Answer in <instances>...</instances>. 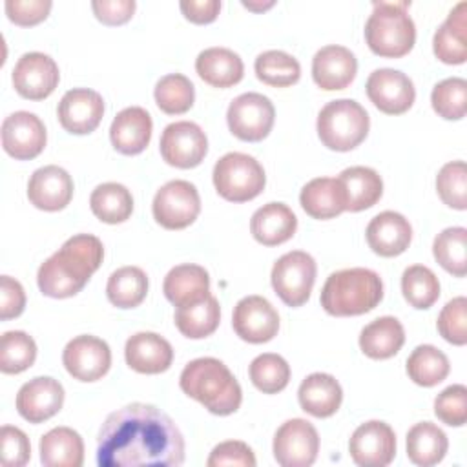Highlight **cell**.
Segmentation results:
<instances>
[{
  "instance_id": "obj_51",
  "label": "cell",
  "mask_w": 467,
  "mask_h": 467,
  "mask_svg": "<svg viewBox=\"0 0 467 467\" xmlns=\"http://www.w3.org/2000/svg\"><path fill=\"white\" fill-rule=\"evenodd\" d=\"M210 467H223V465H241V467H254L255 456L252 449L239 440H228L213 447L206 462Z\"/></svg>"
},
{
  "instance_id": "obj_46",
  "label": "cell",
  "mask_w": 467,
  "mask_h": 467,
  "mask_svg": "<svg viewBox=\"0 0 467 467\" xmlns=\"http://www.w3.org/2000/svg\"><path fill=\"white\" fill-rule=\"evenodd\" d=\"M432 109L445 120H460L467 111V80L451 77L438 82L431 93Z\"/></svg>"
},
{
  "instance_id": "obj_48",
  "label": "cell",
  "mask_w": 467,
  "mask_h": 467,
  "mask_svg": "<svg viewBox=\"0 0 467 467\" xmlns=\"http://www.w3.org/2000/svg\"><path fill=\"white\" fill-rule=\"evenodd\" d=\"M440 336L456 345L462 347L467 343V299L463 296L451 299L440 312L436 321Z\"/></svg>"
},
{
  "instance_id": "obj_36",
  "label": "cell",
  "mask_w": 467,
  "mask_h": 467,
  "mask_svg": "<svg viewBox=\"0 0 467 467\" xmlns=\"http://www.w3.org/2000/svg\"><path fill=\"white\" fill-rule=\"evenodd\" d=\"M447 449V434L431 421H420L407 432V456L414 465H436L445 458Z\"/></svg>"
},
{
  "instance_id": "obj_38",
  "label": "cell",
  "mask_w": 467,
  "mask_h": 467,
  "mask_svg": "<svg viewBox=\"0 0 467 467\" xmlns=\"http://www.w3.org/2000/svg\"><path fill=\"white\" fill-rule=\"evenodd\" d=\"M148 294V277L139 266L117 268L106 285V296L117 308H135Z\"/></svg>"
},
{
  "instance_id": "obj_21",
  "label": "cell",
  "mask_w": 467,
  "mask_h": 467,
  "mask_svg": "<svg viewBox=\"0 0 467 467\" xmlns=\"http://www.w3.org/2000/svg\"><path fill=\"white\" fill-rule=\"evenodd\" d=\"M73 197L71 175L55 164L42 166L33 171L27 182L29 202L44 212H58L69 204Z\"/></svg>"
},
{
  "instance_id": "obj_4",
  "label": "cell",
  "mask_w": 467,
  "mask_h": 467,
  "mask_svg": "<svg viewBox=\"0 0 467 467\" xmlns=\"http://www.w3.org/2000/svg\"><path fill=\"white\" fill-rule=\"evenodd\" d=\"M319 299L330 316H361L374 310L383 299V281L370 268L337 270L327 277Z\"/></svg>"
},
{
  "instance_id": "obj_8",
  "label": "cell",
  "mask_w": 467,
  "mask_h": 467,
  "mask_svg": "<svg viewBox=\"0 0 467 467\" xmlns=\"http://www.w3.org/2000/svg\"><path fill=\"white\" fill-rule=\"evenodd\" d=\"M317 266L310 254L292 250L283 254L272 266L270 281L279 299L288 306H301L308 301L316 283Z\"/></svg>"
},
{
  "instance_id": "obj_29",
  "label": "cell",
  "mask_w": 467,
  "mask_h": 467,
  "mask_svg": "<svg viewBox=\"0 0 467 467\" xmlns=\"http://www.w3.org/2000/svg\"><path fill=\"white\" fill-rule=\"evenodd\" d=\"M301 208L314 219H332L345 212L343 186L334 177H316L299 193Z\"/></svg>"
},
{
  "instance_id": "obj_13",
  "label": "cell",
  "mask_w": 467,
  "mask_h": 467,
  "mask_svg": "<svg viewBox=\"0 0 467 467\" xmlns=\"http://www.w3.org/2000/svg\"><path fill=\"white\" fill-rule=\"evenodd\" d=\"M348 452L359 467H385L396 456V434L385 421H365L352 432Z\"/></svg>"
},
{
  "instance_id": "obj_50",
  "label": "cell",
  "mask_w": 467,
  "mask_h": 467,
  "mask_svg": "<svg viewBox=\"0 0 467 467\" xmlns=\"http://www.w3.org/2000/svg\"><path fill=\"white\" fill-rule=\"evenodd\" d=\"M2 440V465L22 467L31 458V443L24 431L13 425H4L0 431Z\"/></svg>"
},
{
  "instance_id": "obj_5",
  "label": "cell",
  "mask_w": 467,
  "mask_h": 467,
  "mask_svg": "<svg viewBox=\"0 0 467 467\" xmlns=\"http://www.w3.org/2000/svg\"><path fill=\"white\" fill-rule=\"evenodd\" d=\"M410 2H374L365 24V40L372 53L385 58L405 57L416 42V26L407 13Z\"/></svg>"
},
{
  "instance_id": "obj_26",
  "label": "cell",
  "mask_w": 467,
  "mask_h": 467,
  "mask_svg": "<svg viewBox=\"0 0 467 467\" xmlns=\"http://www.w3.org/2000/svg\"><path fill=\"white\" fill-rule=\"evenodd\" d=\"M432 51L443 64H463L467 60V2H458L432 38Z\"/></svg>"
},
{
  "instance_id": "obj_56",
  "label": "cell",
  "mask_w": 467,
  "mask_h": 467,
  "mask_svg": "<svg viewBox=\"0 0 467 467\" xmlns=\"http://www.w3.org/2000/svg\"><path fill=\"white\" fill-rule=\"evenodd\" d=\"M275 2L274 0H268V2H252V0H243V5L246 7V9H250V11H265V9H270L272 5H274Z\"/></svg>"
},
{
  "instance_id": "obj_31",
  "label": "cell",
  "mask_w": 467,
  "mask_h": 467,
  "mask_svg": "<svg viewBox=\"0 0 467 467\" xmlns=\"http://www.w3.org/2000/svg\"><path fill=\"white\" fill-rule=\"evenodd\" d=\"M162 292L175 306L199 301L210 294V275L199 265H177L166 274Z\"/></svg>"
},
{
  "instance_id": "obj_25",
  "label": "cell",
  "mask_w": 467,
  "mask_h": 467,
  "mask_svg": "<svg viewBox=\"0 0 467 467\" xmlns=\"http://www.w3.org/2000/svg\"><path fill=\"white\" fill-rule=\"evenodd\" d=\"M151 130L150 113L140 106H130L115 115L109 126V139L119 153L137 155L150 144Z\"/></svg>"
},
{
  "instance_id": "obj_19",
  "label": "cell",
  "mask_w": 467,
  "mask_h": 467,
  "mask_svg": "<svg viewBox=\"0 0 467 467\" xmlns=\"http://www.w3.org/2000/svg\"><path fill=\"white\" fill-rule=\"evenodd\" d=\"M57 115L60 126L73 135H86L97 130L104 115L100 93L89 88H73L58 102Z\"/></svg>"
},
{
  "instance_id": "obj_3",
  "label": "cell",
  "mask_w": 467,
  "mask_h": 467,
  "mask_svg": "<svg viewBox=\"0 0 467 467\" xmlns=\"http://www.w3.org/2000/svg\"><path fill=\"white\" fill-rule=\"evenodd\" d=\"M179 385L186 396L217 416L234 414L243 401L239 381L217 358H197L186 363Z\"/></svg>"
},
{
  "instance_id": "obj_28",
  "label": "cell",
  "mask_w": 467,
  "mask_h": 467,
  "mask_svg": "<svg viewBox=\"0 0 467 467\" xmlns=\"http://www.w3.org/2000/svg\"><path fill=\"white\" fill-rule=\"evenodd\" d=\"M297 400L301 409L310 416L328 418L337 412L343 401V390L334 376L314 372L301 381L297 389Z\"/></svg>"
},
{
  "instance_id": "obj_43",
  "label": "cell",
  "mask_w": 467,
  "mask_h": 467,
  "mask_svg": "<svg viewBox=\"0 0 467 467\" xmlns=\"http://www.w3.org/2000/svg\"><path fill=\"white\" fill-rule=\"evenodd\" d=\"M401 292L410 306L425 310L438 301L440 281L429 266L412 265L401 275Z\"/></svg>"
},
{
  "instance_id": "obj_2",
  "label": "cell",
  "mask_w": 467,
  "mask_h": 467,
  "mask_svg": "<svg viewBox=\"0 0 467 467\" xmlns=\"http://www.w3.org/2000/svg\"><path fill=\"white\" fill-rule=\"evenodd\" d=\"M104 259V246L91 234L69 237L58 252L47 257L36 274L38 288L53 299H66L78 294Z\"/></svg>"
},
{
  "instance_id": "obj_15",
  "label": "cell",
  "mask_w": 467,
  "mask_h": 467,
  "mask_svg": "<svg viewBox=\"0 0 467 467\" xmlns=\"http://www.w3.org/2000/svg\"><path fill=\"white\" fill-rule=\"evenodd\" d=\"M62 363L75 379L97 381L111 367V350L104 339L82 334L67 341L62 352Z\"/></svg>"
},
{
  "instance_id": "obj_49",
  "label": "cell",
  "mask_w": 467,
  "mask_h": 467,
  "mask_svg": "<svg viewBox=\"0 0 467 467\" xmlns=\"http://www.w3.org/2000/svg\"><path fill=\"white\" fill-rule=\"evenodd\" d=\"M434 414L445 425L462 427L467 421V389L465 385H451L434 400Z\"/></svg>"
},
{
  "instance_id": "obj_6",
  "label": "cell",
  "mask_w": 467,
  "mask_h": 467,
  "mask_svg": "<svg viewBox=\"0 0 467 467\" xmlns=\"http://www.w3.org/2000/svg\"><path fill=\"white\" fill-rule=\"evenodd\" d=\"M368 128L367 109L352 99L332 100L317 115L319 140L334 151H350L359 146L368 135Z\"/></svg>"
},
{
  "instance_id": "obj_42",
  "label": "cell",
  "mask_w": 467,
  "mask_h": 467,
  "mask_svg": "<svg viewBox=\"0 0 467 467\" xmlns=\"http://www.w3.org/2000/svg\"><path fill=\"white\" fill-rule=\"evenodd\" d=\"M153 97L161 111L168 115H181L193 106L195 89L186 75L170 73L159 78L153 89Z\"/></svg>"
},
{
  "instance_id": "obj_18",
  "label": "cell",
  "mask_w": 467,
  "mask_h": 467,
  "mask_svg": "<svg viewBox=\"0 0 467 467\" xmlns=\"http://www.w3.org/2000/svg\"><path fill=\"white\" fill-rule=\"evenodd\" d=\"M365 91L370 102L387 115L405 113L416 99L412 80L405 73L390 67L372 71L367 78Z\"/></svg>"
},
{
  "instance_id": "obj_11",
  "label": "cell",
  "mask_w": 467,
  "mask_h": 467,
  "mask_svg": "<svg viewBox=\"0 0 467 467\" xmlns=\"http://www.w3.org/2000/svg\"><path fill=\"white\" fill-rule=\"evenodd\" d=\"M272 449L281 467H308L317 458L319 436L310 421L292 418L275 431Z\"/></svg>"
},
{
  "instance_id": "obj_1",
  "label": "cell",
  "mask_w": 467,
  "mask_h": 467,
  "mask_svg": "<svg viewBox=\"0 0 467 467\" xmlns=\"http://www.w3.org/2000/svg\"><path fill=\"white\" fill-rule=\"evenodd\" d=\"M184 462V438L155 405L130 403L113 410L99 431L100 467H171Z\"/></svg>"
},
{
  "instance_id": "obj_44",
  "label": "cell",
  "mask_w": 467,
  "mask_h": 467,
  "mask_svg": "<svg viewBox=\"0 0 467 467\" xmlns=\"http://www.w3.org/2000/svg\"><path fill=\"white\" fill-rule=\"evenodd\" d=\"M248 374L257 390L263 394H277L290 381V365L283 356L265 352L252 359Z\"/></svg>"
},
{
  "instance_id": "obj_17",
  "label": "cell",
  "mask_w": 467,
  "mask_h": 467,
  "mask_svg": "<svg viewBox=\"0 0 467 467\" xmlns=\"http://www.w3.org/2000/svg\"><path fill=\"white\" fill-rule=\"evenodd\" d=\"M46 126L31 111H15L2 122V148L16 161H29L46 148Z\"/></svg>"
},
{
  "instance_id": "obj_53",
  "label": "cell",
  "mask_w": 467,
  "mask_h": 467,
  "mask_svg": "<svg viewBox=\"0 0 467 467\" xmlns=\"http://www.w3.org/2000/svg\"><path fill=\"white\" fill-rule=\"evenodd\" d=\"M26 306V292L22 285L9 277H0V319L7 321L13 317H18L24 312Z\"/></svg>"
},
{
  "instance_id": "obj_22",
  "label": "cell",
  "mask_w": 467,
  "mask_h": 467,
  "mask_svg": "<svg viewBox=\"0 0 467 467\" xmlns=\"http://www.w3.org/2000/svg\"><path fill=\"white\" fill-rule=\"evenodd\" d=\"M358 73L354 53L337 44L321 47L312 58V78L325 91L345 89Z\"/></svg>"
},
{
  "instance_id": "obj_16",
  "label": "cell",
  "mask_w": 467,
  "mask_h": 467,
  "mask_svg": "<svg viewBox=\"0 0 467 467\" xmlns=\"http://www.w3.org/2000/svg\"><path fill=\"white\" fill-rule=\"evenodd\" d=\"M232 327L243 341L254 345L266 343L279 330V314L266 297L246 296L234 306Z\"/></svg>"
},
{
  "instance_id": "obj_9",
  "label": "cell",
  "mask_w": 467,
  "mask_h": 467,
  "mask_svg": "<svg viewBox=\"0 0 467 467\" xmlns=\"http://www.w3.org/2000/svg\"><path fill=\"white\" fill-rule=\"evenodd\" d=\"M153 219L166 230H182L190 226L201 212L197 188L182 179L162 184L151 202Z\"/></svg>"
},
{
  "instance_id": "obj_24",
  "label": "cell",
  "mask_w": 467,
  "mask_h": 467,
  "mask_svg": "<svg viewBox=\"0 0 467 467\" xmlns=\"http://www.w3.org/2000/svg\"><path fill=\"white\" fill-rule=\"evenodd\" d=\"M124 358L130 368L140 374H161L171 367L173 348L155 332H137L128 337Z\"/></svg>"
},
{
  "instance_id": "obj_39",
  "label": "cell",
  "mask_w": 467,
  "mask_h": 467,
  "mask_svg": "<svg viewBox=\"0 0 467 467\" xmlns=\"http://www.w3.org/2000/svg\"><path fill=\"white\" fill-rule=\"evenodd\" d=\"M449 358L434 345H418L407 358V374L420 387H434L449 376Z\"/></svg>"
},
{
  "instance_id": "obj_54",
  "label": "cell",
  "mask_w": 467,
  "mask_h": 467,
  "mask_svg": "<svg viewBox=\"0 0 467 467\" xmlns=\"http://www.w3.org/2000/svg\"><path fill=\"white\" fill-rule=\"evenodd\" d=\"M135 0H95L91 9L95 16L106 26L126 24L135 13Z\"/></svg>"
},
{
  "instance_id": "obj_55",
  "label": "cell",
  "mask_w": 467,
  "mask_h": 467,
  "mask_svg": "<svg viewBox=\"0 0 467 467\" xmlns=\"http://www.w3.org/2000/svg\"><path fill=\"white\" fill-rule=\"evenodd\" d=\"M186 20L193 24H210L221 11L219 0H182L179 4Z\"/></svg>"
},
{
  "instance_id": "obj_35",
  "label": "cell",
  "mask_w": 467,
  "mask_h": 467,
  "mask_svg": "<svg viewBox=\"0 0 467 467\" xmlns=\"http://www.w3.org/2000/svg\"><path fill=\"white\" fill-rule=\"evenodd\" d=\"M221 321V306L217 297L208 294L206 297L186 303L175 308V327L190 339H202L212 336Z\"/></svg>"
},
{
  "instance_id": "obj_27",
  "label": "cell",
  "mask_w": 467,
  "mask_h": 467,
  "mask_svg": "<svg viewBox=\"0 0 467 467\" xmlns=\"http://www.w3.org/2000/svg\"><path fill=\"white\" fill-rule=\"evenodd\" d=\"M297 230V217L285 202H268L257 208L250 219L254 239L265 246L286 243Z\"/></svg>"
},
{
  "instance_id": "obj_33",
  "label": "cell",
  "mask_w": 467,
  "mask_h": 467,
  "mask_svg": "<svg viewBox=\"0 0 467 467\" xmlns=\"http://www.w3.org/2000/svg\"><path fill=\"white\" fill-rule=\"evenodd\" d=\"M403 343V325L392 316H383L370 321L359 334V348L370 359H389L400 352Z\"/></svg>"
},
{
  "instance_id": "obj_41",
  "label": "cell",
  "mask_w": 467,
  "mask_h": 467,
  "mask_svg": "<svg viewBox=\"0 0 467 467\" xmlns=\"http://www.w3.org/2000/svg\"><path fill=\"white\" fill-rule=\"evenodd\" d=\"M432 254L443 270L463 277L467 274V230L463 226L441 230L432 243Z\"/></svg>"
},
{
  "instance_id": "obj_45",
  "label": "cell",
  "mask_w": 467,
  "mask_h": 467,
  "mask_svg": "<svg viewBox=\"0 0 467 467\" xmlns=\"http://www.w3.org/2000/svg\"><path fill=\"white\" fill-rule=\"evenodd\" d=\"M36 359L35 339L22 330L2 334L0 341V370L4 374H20Z\"/></svg>"
},
{
  "instance_id": "obj_40",
  "label": "cell",
  "mask_w": 467,
  "mask_h": 467,
  "mask_svg": "<svg viewBox=\"0 0 467 467\" xmlns=\"http://www.w3.org/2000/svg\"><path fill=\"white\" fill-rule=\"evenodd\" d=\"M254 69H255V77L263 84H268L274 88L292 86L301 77V66L297 58L279 49H268L257 55Z\"/></svg>"
},
{
  "instance_id": "obj_47",
  "label": "cell",
  "mask_w": 467,
  "mask_h": 467,
  "mask_svg": "<svg viewBox=\"0 0 467 467\" xmlns=\"http://www.w3.org/2000/svg\"><path fill=\"white\" fill-rule=\"evenodd\" d=\"M436 192L449 208H467V166L463 161H451L441 166L436 175Z\"/></svg>"
},
{
  "instance_id": "obj_23",
  "label": "cell",
  "mask_w": 467,
  "mask_h": 467,
  "mask_svg": "<svg viewBox=\"0 0 467 467\" xmlns=\"http://www.w3.org/2000/svg\"><path fill=\"white\" fill-rule=\"evenodd\" d=\"M365 237L374 254L381 257H396L409 248L412 226L401 213L385 210L370 219Z\"/></svg>"
},
{
  "instance_id": "obj_30",
  "label": "cell",
  "mask_w": 467,
  "mask_h": 467,
  "mask_svg": "<svg viewBox=\"0 0 467 467\" xmlns=\"http://www.w3.org/2000/svg\"><path fill=\"white\" fill-rule=\"evenodd\" d=\"M195 71L213 88H230L241 82L244 64L241 57L228 47H208L197 55Z\"/></svg>"
},
{
  "instance_id": "obj_10",
  "label": "cell",
  "mask_w": 467,
  "mask_h": 467,
  "mask_svg": "<svg viewBox=\"0 0 467 467\" xmlns=\"http://www.w3.org/2000/svg\"><path fill=\"white\" fill-rule=\"evenodd\" d=\"M275 109L268 97L261 93H243L235 97L226 111L230 131L244 142L263 140L274 126Z\"/></svg>"
},
{
  "instance_id": "obj_12",
  "label": "cell",
  "mask_w": 467,
  "mask_h": 467,
  "mask_svg": "<svg viewBox=\"0 0 467 467\" xmlns=\"http://www.w3.org/2000/svg\"><path fill=\"white\" fill-rule=\"evenodd\" d=\"M161 155L175 168H195L208 153V139L202 128L190 120L171 122L161 135Z\"/></svg>"
},
{
  "instance_id": "obj_52",
  "label": "cell",
  "mask_w": 467,
  "mask_h": 467,
  "mask_svg": "<svg viewBox=\"0 0 467 467\" xmlns=\"http://www.w3.org/2000/svg\"><path fill=\"white\" fill-rule=\"evenodd\" d=\"M51 5L53 4L49 0H7L4 7L13 24L27 27L46 20Z\"/></svg>"
},
{
  "instance_id": "obj_14",
  "label": "cell",
  "mask_w": 467,
  "mask_h": 467,
  "mask_svg": "<svg viewBox=\"0 0 467 467\" xmlns=\"http://www.w3.org/2000/svg\"><path fill=\"white\" fill-rule=\"evenodd\" d=\"M11 80L20 97L29 100H44L58 86L60 71L49 55L29 51L24 53L15 64Z\"/></svg>"
},
{
  "instance_id": "obj_7",
  "label": "cell",
  "mask_w": 467,
  "mask_h": 467,
  "mask_svg": "<svg viewBox=\"0 0 467 467\" xmlns=\"http://www.w3.org/2000/svg\"><path fill=\"white\" fill-rule=\"evenodd\" d=\"M213 186L230 202H246L257 197L266 184V175L259 161L241 151L223 155L213 166Z\"/></svg>"
},
{
  "instance_id": "obj_37",
  "label": "cell",
  "mask_w": 467,
  "mask_h": 467,
  "mask_svg": "<svg viewBox=\"0 0 467 467\" xmlns=\"http://www.w3.org/2000/svg\"><path fill=\"white\" fill-rule=\"evenodd\" d=\"M89 208L102 223L117 224L130 219L133 212V197L124 184L104 182L91 192Z\"/></svg>"
},
{
  "instance_id": "obj_32",
  "label": "cell",
  "mask_w": 467,
  "mask_h": 467,
  "mask_svg": "<svg viewBox=\"0 0 467 467\" xmlns=\"http://www.w3.org/2000/svg\"><path fill=\"white\" fill-rule=\"evenodd\" d=\"M337 181L345 193V210L361 212L374 206L383 193V181L379 173L368 166H350L345 168Z\"/></svg>"
},
{
  "instance_id": "obj_20",
  "label": "cell",
  "mask_w": 467,
  "mask_h": 467,
  "mask_svg": "<svg viewBox=\"0 0 467 467\" xmlns=\"http://www.w3.org/2000/svg\"><path fill=\"white\" fill-rule=\"evenodd\" d=\"M64 405V387L49 376L26 381L16 394V410L29 423H42L53 418Z\"/></svg>"
},
{
  "instance_id": "obj_34",
  "label": "cell",
  "mask_w": 467,
  "mask_h": 467,
  "mask_svg": "<svg viewBox=\"0 0 467 467\" xmlns=\"http://www.w3.org/2000/svg\"><path fill=\"white\" fill-rule=\"evenodd\" d=\"M40 462L46 467H80L84 441L71 427H55L40 438Z\"/></svg>"
}]
</instances>
